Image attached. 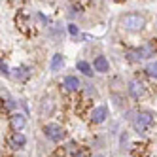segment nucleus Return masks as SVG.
<instances>
[{"instance_id": "14", "label": "nucleus", "mask_w": 157, "mask_h": 157, "mask_svg": "<svg viewBox=\"0 0 157 157\" xmlns=\"http://www.w3.org/2000/svg\"><path fill=\"white\" fill-rule=\"evenodd\" d=\"M112 100L116 102V106H117V108H123V106L127 104V102H125V98H123V97H119V95H116V93L112 95Z\"/></svg>"}, {"instance_id": "15", "label": "nucleus", "mask_w": 157, "mask_h": 157, "mask_svg": "<svg viewBox=\"0 0 157 157\" xmlns=\"http://www.w3.org/2000/svg\"><path fill=\"white\" fill-rule=\"evenodd\" d=\"M68 32H70L72 36H76V34H78V27H76V25H68Z\"/></svg>"}, {"instance_id": "4", "label": "nucleus", "mask_w": 157, "mask_h": 157, "mask_svg": "<svg viewBox=\"0 0 157 157\" xmlns=\"http://www.w3.org/2000/svg\"><path fill=\"white\" fill-rule=\"evenodd\" d=\"M106 117H108V108L106 106H97L91 112V121L93 123H102V121H106Z\"/></svg>"}, {"instance_id": "1", "label": "nucleus", "mask_w": 157, "mask_h": 157, "mask_svg": "<svg viewBox=\"0 0 157 157\" xmlns=\"http://www.w3.org/2000/svg\"><path fill=\"white\" fill-rule=\"evenodd\" d=\"M121 27L129 32H140L146 27V19L140 13H129L125 17H121Z\"/></svg>"}, {"instance_id": "6", "label": "nucleus", "mask_w": 157, "mask_h": 157, "mask_svg": "<svg viewBox=\"0 0 157 157\" xmlns=\"http://www.w3.org/2000/svg\"><path fill=\"white\" fill-rule=\"evenodd\" d=\"M129 93L134 97V98H140L144 95V85L138 82V80H131L129 82Z\"/></svg>"}, {"instance_id": "16", "label": "nucleus", "mask_w": 157, "mask_h": 157, "mask_svg": "<svg viewBox=\"0 0 157 157\" xmlns=\"http://www.w3.org/2000/svg\"><path fill=\"white\" fill-rule=\"evenodd\" d=\"M74 157H87V153H85V151H83V150H82V151H80V153H76V155H74Z\"/></svg>"}, {"instance_id": "12", "label": "nucleus", "mask_w": 157, "mask_h": 157, "mask_svg": "<svg viewBox=\"0 0 157 157\" xmlns=\"http://www.w3.org/2000/svg\"><path fill=\"white\" fill-rule=\"evenodd\" d=\"M146 74H148L150 78H157V61L146 64Z\"/></svg>"}, {"instance_id": "5", "label": "nucleus", "mask_w": 157, "mask_h": 157, "mask_svg": "<svg viewBox=\"0 0 157 157\" xmlns=\"http://www.w3.org/2000/svg\"><path fill=\"white\" fill-rule=\"evenodd\" d=\"M10 123H12V127L15 129V132H21L25 129V125H27V119H25L23 114H13L12 119H10Z\"/></svg>"}, {"instance_id": "9", "label": "nucleus", "mask_w": 157, "mask_h": 157, "mask_svg": "<svg viewBox=\"0 0 157 157\" xmlns=\"http://www.w3.org/2000/svg\"><path fill=\"white\" fill-rule=\"evenodd\" d=\"M63 64H64V57H63L61 53H55L53 59H51V63H49V70L51 72H57V70H61Z\"/></svg>"}, {"instance_id": "10", "label": "nucleus", "mask_w": 157, "mask_h": 157, "mask_svg": "<svg viewBox=\"0 0 157 157\" xmlns=\"http://www.w3.org/2000/svg\"><path fill=\"white\" fill-rule=\"evenodd\" d=\"M76 68L80 70L82 74H85V76H93V66L89 64V63H85V61H78L76 63Z\"/></svg>"}, {"instance_id": "11", "label": "nucleus", "mask_w": 157, "mask_h": 157, "mask_svg": "<svg viewBox=\"0 0 157 157\" xmlns=\"http://www.w3.org/2000/svg\"><path fill=\"white\" fill-rule=\"evenodd\" d=\"M53 112V100L51 98H44V102H42V114L44 116H49Z\"/></svg>"}, {"instance_id": "3", "label": "nucleus", "mask_w": 157, "mask_h": 157, "mask_svg": "<svg viewBox=\"0 0 157 157\" xmlns=\"http://www.w3.org/2000/svg\"><path fill=\"white\" fill-rule=\"evenodd\" d=\"M44 132H46V136L53 142H61L64 138V129L57 123H48V125H44Z\"/></svg>"}, {"instance_id": "17", "label": "nucleus", "mask_w": 157, "mask_h": 157, "mask_svg": "<svg viewBox=\"0 0 157 157\" xmlns=\"http://www.w3.org/2000/svg\"><path fill=\"white\" fill-rule=\"evenodd\" d=\"M97 157H104V155H97Z\"/></svg>"}, {"instance_id": "7", "label": "nucleus", "mask_w": 157, "mask_h": 157, "mask_svg": "<svg viewBox=\"0 0 157 157\" xmlns=\"http://www.w3.org/2000/svg\"><path fill=\"white\" fill-rule=\"evenodd\" d=\"M63 85H64L66 91H78V89H80V80H78L76 76H66Z\"/></svg>"}, {"instance_id": "8", "label": "nucleus", "mask_w": 157, "mask_h": 157, "mask_svg": "<svg viewBox=\"0 0 157 157\" xmlns=\"http://www.w3.org/2000/svg\"><path fill=\"white\" fill-rule=\"evenodd\" d=\"M93 68H95L97 72H108V70H110L108 59H106V57H102V55H98V57L95 59V63H93Z\"/></svg>"}, {"instance_id": "2", "label": "nucleus", "mask_w": 157, "mask_h": 157, "mask_svg": "<svg viewBox=\"0 0 157 157\" xmlns=\"http://www.w3.org/2000/svg\"><path fill=\"white\" fill-rule=\"evenodd\" d=\"M151 125H153V114H151L150 110L140 112V114H136V117L132 119V129L136 131L138 134L146 132V131H148Z\"/></svg>"}, {"instance_id": "13", "label": "nucleus", "mask_w": 157, "mask_h": 157, "mask_svg": "<svg viewBox=\"0 0 157 157\" xmlns=\"http://www.w3.org/2000/svg\"><path fill=\"white\" fill-rule=\"evenodd\" d=\"M12 140H13L15 146H25V144H27V138H25L23 132H15L13 136H12Z\"/></svg>"}]
</instances>
